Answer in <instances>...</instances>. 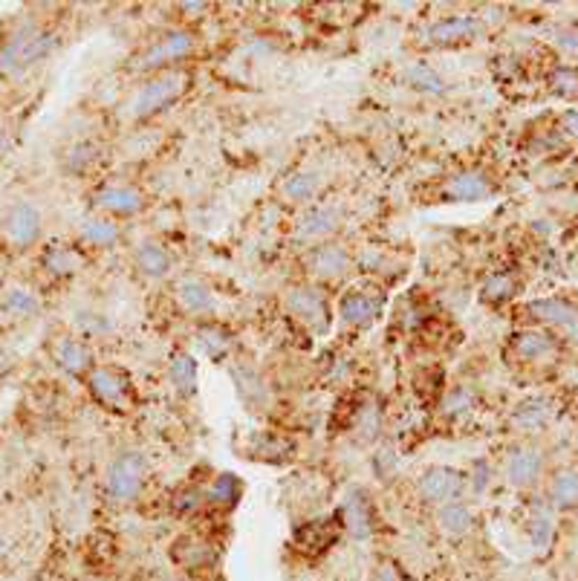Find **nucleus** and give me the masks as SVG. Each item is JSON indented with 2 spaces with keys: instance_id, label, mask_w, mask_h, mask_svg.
<instances>
[{
  "instance_id": "obj_1",
  "label": "nucleus",
  "mask_w": 578,
  "mask_h": 581,
  "mask_svg": "<svg viewBox=\"0 0 578 581\" xmlns=\"http://www.w3.org/2000/svg\"><path fill=\"white\" fill-rule=\"evenodd\" d=\"M58 46V35L38 27H23L15 35H9L0 46V76H15L35 67L38 61L49 58Z\"/></svg>"
},
{
  "instance_id": "obj_2",
  "label": "nucleus",
  "mask_w": 578,
  "mask_h": 581,
  "mask_svg": "<svg viewBox=\"0 0 578 581\" xmlns=\"http://www.w3.org/2000/svg\"><path fill=\"white\" fill-rule=\"evenodd\" d=\"M41 229H44L41 212L29 200L9 203L4 208V215H0V232H4V238L15 249H29V246L38 243Z\"/></svg>"
},
{
  "instance_id": "obj_3",
  "label": "nucleus",
  "mask_w": 578,
  "mask_h": 581,
  "mask_svg": "<svg viewBox=\"0 0 578 581\" xmlns=\"http://www.w3.org/2000/svg\"><path fill=\"white\" fill-rule=\"evenodd\" d=\"M147 463L139 451H125L119 454L107 468V494L119 503L139 498V492L145 486Z\"/></svg>"
},
{
  "instance_id": "obj_4",
  "label": "nucleus",
  "mask_w": 578,
  "mask_h": 581,
  "mask_svg": "<svg viewBox=\"0 0 578 581\" xmlns=\"http://www.w3.org/2000/svg\"><path fill=\"white\" fill-rule=\"evenodd\" d=\"M88 388L96 397V402H102L105 408H113V411H125L133 400L130 376L125 374V370L110 367V365H98L90 370Z\"/></svg>"
},
{
  "instance_id": "obj_5",
  "label": "nucleus",
  "mask_w": 578,
  "mask_h": 581,
  "mask_svg": "<svg viewBox=\"0 0 578 581\" xmlns=\"http://www.w3.org/2000/svg\"><path fill=\"white\" fill-rule=\"evenodd\" d=\"M182 90H186V79L182 76H163V79L147 81L130 105L133 116H151V114H156V110L174 105Z\"/></svg>"
},
{
  "instance_id": "obj_6",
  "label": "nucleus",
  "mask_w": 578,
  "mask_h": 581,
  "mask_svg": "<svg viewBox=\"0 0 578 581\" xmlns=\"http://www.w3.org/2000/svg\"><path fill=\"white\" fill-rule=\"evenodd\" d=\"M287 307L295 318L304 321L315 333H324L330 327V304L324 299V292H318L313 287H298L287 295Z\"/></svg>"
},
{
  "instance_id": "obj_7",
  "label": "nucleus",
  "mask_w": 578,
  "mask_h": 581,
  "mask_svg": "<svg viewBox=\"0 0 578 581\" xmlns=\"http://www.w3.org/2000/svg\"><path fill=\"white\" fill-rule=\"evenodd\" d=\"M463 492V475L448 466H431L420 477V494L431 503H451Z\"/></svg>"
},
{
  "instance_id": "obj_8",
  "label": "nucleus",
  "mask_w": 578,
  "mask_h": 581,
  "mask_svg": "<svg viewBox=\"0 0 578 581\" xmlns=\"http://www.w3.org/2000/svg\"><path fill=\"white\" fill-rule=\"evenodd\" d=\"M477 32H481V21L472 15H460V18H446V21L431 23V27L423 32V38L425 44H434V46H451V44L472 41Z\"/></svg>"
},
{
  "instance_id": "obj_9",
  "label": "nucleus",
  "mask_w": 578,
  "mask_h": 581,
  "mask_svg": "<svg viewBox=\"0 0 578 581\" xmlns=\"http://www.w3.org/2000/svg\"><path fill=\"white\" fill-rule=\"evenodd\" d=\"M231 379H235L238 400L249 408V411H266L269 388H266V382L261 379L257 370H252L249 365H235V367H231Z\"/></svg>"
},
{
  "instance_id": "obj_10",
  "label": "nucleus",
  "mask_w": 578,
  "mask_h": 581,
  "mask_svg": "<svg viewBox=\"0 0 578 581\" xmlns=\"http://www.w3.org/2000/svg\"><path fill=\"white\" fill-rule=\"evenodd\" d=\"M194 49V38L188 32H171L165 38H159L147 53L139 58V67L142 70H154V67H163L168 61H177L182 55H188Z\"/></svg>"
},
{
  "instance_id": "obj_11",
  "label": "nucleus",
  "mask_w": 578,
  "mask_h": 581,
  "mask_svg": "<svg viewBox=\"0 0 578 581\" xmlns=\"http://www.w3.org/2000/svg\"><path fill=\"white\" fill-rule=\"evenodd\" d=\"M379 310H382V301L373 299V295L362 292V290L344 292V299H341V304H339L341 321H344V324H353V327L371 324V321L379 316Z\"/></svg>"
},
{
  "instance_id": "obj_12",
  "label": "nucleus",
  "mask_w": 578,
  "mask_h": 581,
  "mask_svg": "<svg viewBox=\"0 0 578 581\" xmlns=\"http://www.w3.org/2000/svg\"><path fill=\"white\" fill-rule=\"evenodd\" d=\"M93 200H96L98 208H107V212L121 215V217L137 215L139 208L145 206L142 194L137 189H130V185H105V189L96 191Z\"/></svg>"
},
{
  "instance_id": "obj_13",
  "label": "nucleus",
  "mask_w": 578,
  "mask_h": 581,
  "mask_svg": "<svg viewBox=\"0 0 578 581\" xmlns=\"http://www.w3.org/2000/svg\"><path fill=\"white\" fill-rule=\"evenodd\" d=\"M171 559H174V564H180L182 570H203V567L214 564V547L208 541L182 535L174 541V547H171Z\"/></svg>"
},
{
  "instance_id": "obj_14",
  "label": "nucleus",
  "mask_w": 578,
  "mask_h": 581,
  "mask_svg": "<svg viewBox=\"0 0 578 581\" xmlns=\"http://www.w3.org/2000/svg\"><path fill=\"white\" fill-rule=\"evenodd\" d=\"M310 269L318 278H339L350 269V252L339 243H322L310 252Z\"/></svg>"
},
{
  "instance_id": "obj_15",
  "label": "nucleus",
  "mask_w": 578,
  "mask_h": 581,
  "mask_svg": "<svg viewBox=\"0 0 578 581\" xmlns=\"http://www.w3.org/2000/svg\"><path fill=\"white\" fill-rule=\"evenodd\" d=\"M442 194L454 203H477V200H486L491 194V182L481 174V171H463V174H457L446 185Z\"/></svg>"
},
{
  "instance_id": "obj_16",
  "label": "nucleus",
  "mask_w": 578,
  "mask_h": 581,
  "mask_svg": "<svg viewBox=\"0 0 578 581\" xmlns=\"http://www.w3.org/2000/svg\"><path fill=\"white\" fill-rule=\"evenodd\" d=\"M339 521H341V515L336 518V521H310V524H304L295 529V543L304 550V552H324L330 543H336V535H339Z\"/></svg>"
},
{
  "instance_id": "obj_17",
  "label": "nucleus",
  "mask_w": 578,
  "mask_h": 581,
  "mask_svg": "<svg viewBox=\"0 0 578 581\" xmlns=\"http://www.w3.org/2000/svg\"><path fill=\"white\" fill-rule=\"evenodd\" d=\"M55 362L67 370L70 376H81L93 370V353L84 341L79 339H61L55 344Z\"/></svg>"
},
{
  "instance_id": "obj_18",
  "label": "nucleus",
  "mask_w": 578,
  "mask_h": 581,
  "mask_svg": "<svg viewBox=\"0 0 578 581\" xmlns=\"http://www.w3.org/2000/svg\"><path fill=\"white\" fill-rule=\"evenodd\" d=\"M341 518L353 538H367L373 533V512H371V501L364 498V492H353L348 503H344Z\"/></svg>"
},
{
  "instance_id": "obj_19",
  "label": "nucleus",
  "mask_w": 578,
  "mask_h": 581,
  "mask_svg": "<svg viewBox=\"0 0 578 581\" xmlns=\"http://www.w3.org/2000/svg\"><path fill=\"white\" fill-rule=\"evenodd\" d=\"M530 313L540 321H549V324H558L570 333H578V310L567 301L558 299H540L530 304Z\"/></svg>"
},
{
  "instance_id": "obj_20",
  "label": "nucleus",
  "mask_w": 578,
  "mask_h": 581,
  "mask_svg": "<svg viewBox=\"0 0 578 581\" xmlns=\"http://www.w3.org/2000/svg\"><path fill=\"white\" fill-rule=\"evenodd\" d=\"M540 466H544V457L535 449H518L509 457L507 475L512 486H530L532 480L540 475Z\"/></svg>"
},
{
  "instance_id": "obj_21",
  "label": "nucleus",
  "mask_w": 578,
  "mask_h": 581,
  "mask_svg": "<svg viewBox=\"0 0 578 581\" xmlns=\"http://www.w3.org/2000/svg\"><path fill=\"white\" fill-rule=\"evenodd\" d=\"M292 442L281 434H272V431H261L249 440V454L257 457V460H269V463H281L292 457Z\"/></svg>"
},
{
  "instance_id": "obj_22",
  "label": "nucleus",
  "mask_w": 578,
  "mask_h": 581,
  "mask_svg": "<svg viewBox=\"0 0 578 581\" xmlns=\"http://www.w3.org/2000/svg\"><path fill=\"white\" fill-rule=\"evenodd\" d=\"M339 226V212L330 206H315L298 220V234L301 238H324Z\"/></svg>"
},
{
  "instance_id": "obj_23",
  "label": "nucleus",
  "mask_w": 578,
  "mask_h": 581,
  "mask_svg": "<svg viewBox=\"0 0 578 581\" xmlns=\"http://www.w3.org/2000/svg\"><path fill=\"white\" fill-rule=\"evenodd\" d=\"M177 299H180V304L186 307L188 313H208V310H212V307H214L212 290H208L205 283H200L197 278L180 281V287H177Z\"/></svg>"
},
{
  "instance_id": "obj_24",
  "label": "nucleus",
  "mask_w": 578,
  "mask_h": 581,
  "mask_svg": "<svg viewBox=\"0 0 578 581\" xmlns=\"http://www.w3.org/2000/svg\"><path fill=\"white\" fill-rule=\"evenodd\" d=\"M137 264H139V269L145 272V275L163 278V275H168V272H171V255L159 243L142 240L139 249H137Z\"/></svg>"
},
{
  "instance_id": "obj_25",
  "label": "nucleus",
  "mask_w": 578,
  "mask_h": 581,
  "mask_svg": "<svg viewBox=\"0 0 578 581\" xmlns=\"http://www.w3.org/2000/svg\"><path fill=\"white\" fill-rule=\"evenodd\" d=\"M44 266L53 275H72V272L81 269V255L72 249V246L55 243L44 252Z\"/></svg>"
},
{
  "instance_id": "obj_26",
  "label": "nucleus",
  "mask_w": 578,
  "mask_h": 581,
  "mask_svg": "<svg viewBox=\"0 0 578 581\" xmlns=\"http://www.w3.org/2000/svg\"><path fill=\"white\" fill-rule=\"evenodd\" d=\"M472 524H474V515H472V509H469L465 503H460V501L442 503V509H440V526L446 529V533L463 535V533H469Z\"/></svg>"
},
{
  "instance_id": "obj_27",
  "label": "nucleus",
  "mask_w": 578,
  "mask_h": 581,
  "mask_svg": "<svg viewBox=\"0 0 578 581\" xmlns=\"http://www.w3.org/2000/svg\"><path fill=\"white\" fill-rule=\"evenodd\" d=\"M81 238L93 246H113L119 240V226L107 217H84Z\"/></svg>"
},
{
  "instance_id": "obj_28",
  "label": "nucleus",
  "mask_w": 578,
  "mask_h": 581,
  "mask_svg": "<svg viewBox=\"0 0 578 581\" xmlns=\"http://www.w3.org/2000/svg\"><path fill=\"white\" fill-rule=\"evenodd\" d=\"M556 341H552L547 333H538V330H526L515 336V350L524 358H544L547 353H552Z\"/></svg>"
},
{
  "instance_id": "obj_29",
  "label": "nucleus",
  "mask_w": 578,
  "mask_h": 581,
  "mask_svg": "<svg viewBox=\"0 0 578 581\" xmlns=\"http://www.w3.org/2000/svg\"><path fill=\"white\" fill-rule=\"evenodd\" d=\"M4 310L12 313V316L27 318V316H35L41 310V301H38V295H35L32 290H27V287H12L4 295Z\"/></svg>"
},
{
  "instance_id": "obj_30",
  "label": "nucleus",
  "mask_w": 578,
  "mask_h": 581,
  "mask_svg": "<svg viewBox=\"0 0 578 581\" xmlns=\"http://www.w3.org/2000/svg\"><path fill=\"white\" fill-rule=\"evenodd\" d=\"M208 501L214 506H223V509H231V506L240 501V480L235 475L214 477L212 489H208Z\"/></svg>"
},
{
  "instance_id": "obj_31",
  "label": "nucleus",
  "mask_w": 578,
  "mask_h": 581,
  "mask_svg": "<svg viewBox=\"0 0 578 581\" xmlns=\"http://www.w3.org/2000/svg\"><path fill=\"white\" fill-rule=\"evenodd\" d=\"M171 382L182 391V393H194L197 388V362L188 353H177L171 358Z\"/></svg>"
},
{
  "instance_id": "obj_32",
  "label": "nucleus",
  "mask_w": 578,
  "mask_h": 581,
  "mask_svg": "<svg viewBox=\"0 0 578 581\" xmlns=\"http://www.w3.org/2000/svg\"><path fill=\"white\" fill-rule=\"evenodd\" d=\"M552 501H556V506H561V509L578 503V472L556 475V480H552Z\"/></svg>"
},
{
  "instance_id": "obj_33",
  "label": "nucleus",
  "mask_w": 578,
  "mask_h": 581,
  "mask_svg": "<svg viewBox=\"0 0 578 581\" xmlns=\"http://www.w3.org/2000/svg\"><path fill=\"white\" fill-rule=\"evenodd\" d=\"M408 84H414V88L423 90V93H442V90H446V88H442V79L425 64H414L408 70Z\"/></svg>"
},
{
  "instance_id": "obj_34",
  "label": "nucleus",
  "mask_w": 578,
  "mask_h": 581,
  "mask_svg": "<svg viewBox=\"0 0 578 581\" xmlns=\"http://www.w3.org/2000/svg\"><path fill=\"white\" fill-rule=\"evenodd\" d=\"M315 189H318V180L313 174H292L284 182V194L289 197V200H295V203L310 200V197L315 194Z\"/></svg>"
},
{
  "instance_id": "obj_35",
  "label": "nucleus",
  "mask_w": 578,
  "mask_h": 581,
  "mask_svg": "<svg viewBox=\"0 0 578 581\" xmlns=\"http://www.w3.org/2000/svg\"><path fill=\"white\" fill-rule=\"evenodd\" d=\"M483 295H486V301H491V304H500V301L512 299V295H515V278L507 275V272H503V275H495L483 287Z\"/></svg>"
},
{
  "instance_id": "obj_36",
  "label": "nucleus",
  "mask_w": 578,
  "mask_h": 581,
  "mask_svg": "<svg viewBox=\"0 0 578 581\" xmlns=\"http://www.w3.org/2000/svg\"><path fill=\"white\" fill-rule=\"evenodd\" d=\"M547 417H549V408H547L544 400H530V402H524V405L518 408V414H515V419H518V423L526 425V428L540 425Z\"/></svg>"
},
{
  "instance_id": "obj_37",
  "label": "nucleus",
  "mask_w": 578,
  "mask_h": 581,
  "mask_svg": "<svg viewBox=\"0 0 578 581\" xmlns=\"http://www.w3.org/2000/svg\"><path fill=\"white\" fill-rule=\"evenodd\" d=\"M200 344H203V350L212 356V358H220L226 353V348H229V339H226V333L223 330H217V327H203L200 333Z\"/></svg>"
},
{
  "instance_id": "obj_38",
  "label": "nucleus",
  "mask_w": 578,
  "mask_h": 581,
  "mask_svg": "<svg viewBox=\"0 0 578 581\" xmlns=\"http://www.w3.org/2000/svg\"><path fill=\"white\" fill-rule=\"evenodd\" d=\"M552 90L564 98H575L578 96V70L573 67H561L556 76H552Z\"/></svg>"
},
{
  "instance_id": "obj_39",
  "label": "nucleus",
  "mask_w": 578,
  "mask_h": 581,
  "mask_svg": "<svg viewBox=\"0 0 578 581\" xmlns=\"http://www.w3.org/2000/svg\"><path fill=\"white\" fill-rule=\"evenodd\" d=\"M532 543L538 550H547L552 543V518L547 512H540L532 521Z\"/></svg>"
},
{
  "instance_id": "obj_40",
  "label": "nucleus",
  "mask_w": 578,
  "mask_h": 581,
  "mask_svg": "<svg viewBox=\"0 0 578 581\" xmlns=\"http://www.w3.org/2000/svg\"><path fill=\"white\" fill-rule=\"evenodd\" d=\"M93 159H96V147L93 145H76L67 156V165H70V171H81L84 165H90Z\"/></svg>"
},
{
  "instance_id": "obj_41",
  "label": "nucleus",
  "mask_w": 578,
  "mask_h": 581,
  "mask_svg": "<svg viewBox=\"0 0 578 581\" xmlns=\"http://www.w3.org/2000/svg\"><path fill=\"white\" fill-rule=\"evenodd\" d=\"M472 405V393L465 391V388H460V391H454L451 397L446 400V408L448 411H465V408Z\"/></svg>"
},
{
  "instance_id": "obj_42",
  "label": "nucleus",
  "mask_w": 578,
  "mask_h": 581,
  "mask_svg": "<svg viewBox=\"0 0 578 581\" xmlns=\"http://www.w3.org/2000/svg\"><path fill=\"white\" fill-rule=\"evenodd\" d=\"M197 506H200V492L197 489H191V492H182L180 498H177V509H197Z\"/></svg>"
},
{
  "instance_id": "obj_43",
  "label": "nucleus",
  "mask_w": 578,
  "mask_h": 581,
  "mask_svg": "<svg viewBox=\"0 0 578 581\" xmlns=\"http://www.w3.org/2000/svg\"><path fill=\"white\" fill-rule=\"evenodd\" d=\"M561 125H564V131L573 136V139H578V110H567V114H564V119H561Z\"/></svg>"
},
{
  "instance_id": "obj_44",
  "label": "nucleus",
  "mask_w": 578,
  "mask_h": 581,
  "mask_svg": "<svg viewBox=\"0 0 578 581\" xmlns=\"http://www.w3.org/2000/svg\"><path fill=\"white\" fill-rule=\"evenodd\" d=\"M4 547H6V541H4V535H0V552H4Z\"/></svg>"
},
{
  "instance_id": "obj_45",
  "label": "nucleus",
  "mask_w": 578,
  "mask_h": 581,
  "mask_svg": "<svg viewBox=\"0 0 578 581\" xmlns=\"http://www.w3.org/2000/svg\"><path fill=\"white\" fill-rule=\"evenodd\" d=\"M4 362H6V353H0V367H4Z\"/></svg>"
}]
</instances>
